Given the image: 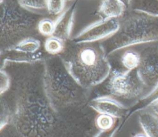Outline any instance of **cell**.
<instances>
[{
  "label": "cell",
  "instance_id": "44dd1931",
  "mask_svg": "<svg viewBox=\"0 0 158 137\" xmlns=\"http://www.w3.org/2000/svg\"><path fill=\"white\" fill-rule=\"evenodd\" d=\"M115 119L110 115L99 114L95 119V125L99 130H107L115 125Z\"/></svg>",
  "mask_w": 158,
  "mask_h": 137
},
{
  "label": "cell",
  "instance_id": "6da1fadb",
  "mask_svg": "<svg viewBox=\"0 0 158 137\" xmlns=\"http://www.w3.org/2000/svg\"><path fill=\"white\" fill-rule=\"evenodd\" d=\"M31 73L22 76L17 82V101L12 122L19 133L37 134L51 128L54 111L44 93L43 73L36 77Z\"/></svg>",
  "mask_w": 158,
  "mask_h": 137
},
{
  "label": "cell",
  "instance_id": "e0dca14e",
  "mask_svg": "<svg viewBox=\"0 0 158 137\" xmlns=\"http://www.w3.org/2000/svg\"><path fill=\"white\" fill-rule=\"evenodd\" d=\"M40 47L41 41L38 39L36 37H29L22 40L6 50H12L24 53H35L39 52Z\"/></svg>",
  "mask_w": 158,
  "mask_h": 137
},
{
  "label": "cell",
  "instance_id": "603a6c76",
  "mask_svg": "<svg viewBox=\"0 0 158 137\" xmlns=\"http://www.w3.org/2000/svg\"><path fill=\"white\" fill-rule=\"evenodd\" d=\"M11 84V79L9 73L3 68H1L0 71V93L2 95L6 92Z\"/></svg>",
  "mask_w": 158,
  "mask_h": 137
},
{
  "label": "cell",
  "instance_id": "7c38bea8",
  "mask_svg": "<svg viewBox=\"0 0 158 137\" xmlns=\"http://www.w3.org/2000/svg\"><path fill=\"white\" fill-rule=\"evenodd\" d=\"M5 55L3 59V63H35L44 60L42 52H38L35 53H24L12 50L4 51Z\"/></svg>",
  "mask_w": 158,
  "mask_h": 137
},
{
  "label": "cell",
  "instance_id": "9a60e30c",
  "mask_svg": "<svg viewBox=\"0 0 158 137\" xmlns=\"http://www.w3.org/2000/svg\"><path fill=\"white\" fill-rule=\"evenodd\" d=\"M139 123L148 137H158V117L155 113L143 111L138 115Z\"/></svg>",
  "mask_w": 158,
  "mask_h": 137
},
{
  "label": "cell",
  "instance_id": "8992f818",
  "mask_svg": "<svg viewBox=\"0 0 158 137\" xmlns=\"http://www.w3.org/2000/svg\"><path fill=\"white\" fill-rule=\"evenodd\" d=\"M105 81L109 95L127 108L135 105L146 94V88L138 75L137 69L130 71L117 68L112 69Z\"/></svg>",
  "mask_w": 158,
  "mask_h": 137
},
{
  "label": "cell",
  "instance_id": "52a82bcc",
  "mask_svg": "<svg viewBox=\"0 0 158 137\" xmlns=\"http://www.w3.org/2000/svg\"><path fill=\"white\" fill-rule=\"evenodd\" d=\"M81 0L76 2L73 27L70 40H74L97 24L107 20L101 14L100 6L101 1Z\"/></svg>",
  "mask_w": 158,
  "mask_h": 137
},
{
  "label": "cell",
  "instance_id": "4316f807",
  "mask_svg": "<svg viewBox=\"0 0 158 137\" xmlns=\"http://www.w3.org/2000/svg\"><path fill=\"white\" fill-rule=\"evenodd\" d=\"M67 2H68V1H76V0H65Z\"/></svg>",
  "mask_w": 158,
  "mask_h": 137
},
{
  "label": "cell",
  "instance_id": "3957f363",
  "mask_svg": "<svg viewBox=\"0 0 158 137\" xmlns=\"http://www.w3.org/2000/svg\"><path fill=\"white\" fill-rule=\"evenodd\" d=\"M43 65L44 93L52 109L58 112L78 103L87 90L73 77L61 57L49 55Z\"/></svg>",
  "mask_w": 158,
  "mask_h": 137
},
{
  "label": "cell",
  "instance_id": "8fae6325",
  "mask_svg": "<svg viewBox=\"0 0 158 137\" xmlns=\"http://www.w3.org/2000/svg\"><path fill=\"white\" fill-rule=\"evenodd\" d=\"M75 4L76 2L66 7L60 15L56 17V28L52 36L61 39L65 42L70 39Z\"/></svg>",
  "mask_w": 158,
  "mask_h": 137
},
{
  "label": "cell",
  "instance_id": "ac0fdd59",
  "mask_svg": "<svg viewBox=\"0 0 158 137\" xmlns=\"http://www.w3.org/2000/svg\"><path fill=\"white\" fill-rule=\"evenodd\" d=\"M66 42L61 39L51 36L47 37L44 42V48L45 51L51 55H60L64 50Z\"/></svg>",
  "mask_w": 158,
  "mask_h": 137
},
{
  "label": "cell",
  "instance_id": "83f0119b",
  "mask_svg": "<svg viewBox=\"0 0 158 137\" xmlns=\"http://www.w3.org/2000/svg\"><path fill=\"white\" fill-rule=\"evenodd\" d=\"M99 1H104V0H99Z\"/></svg>",
  "mask_w": 158,
  "mask_h": 137
},
{
  "label": "cell",
  "instance_id": "4fadbf2b",
  "mask_svg": "<svg viewBox=\"0 0 158 137\" xmlns=\"http://www.w3.org/2000/svg\"><path fill=\"white\" fill-rule=\"evenodd\" d=\"M133 47V46L130 47L119 50L122 52L119 59L122 69L130 71L138 67L141 60L140 51Z\"/></svg>",
  "mask_w": 158,
  "mask_h": 137
},
{
  "label": "cell",
  "instance_id": "2e32d148",
  "mask_svg": "<svg viewBox=\"0 0 158 137\" xmlns=\"http://www.w3.org/2000/svg\"><path fill=\"white\" fill-rule=\"evenodd\" d=\"M128 9L158 17V0H131Z\"/></svg>",
  "mask_w": 158,
  "mask_h": 137
},
{
  "label": "cell",
  "instance_id": "ffe728a7",
  "mask_svg": "<svg viewBox=\"0 0 158 137\" xmlns=\"http://www.w3.org/2000/svg\"><path fill=\"white\" fill-rule=\"evenodd\" d=\"M25 8L46 16H50L48 12L47 0H19Z\"/></svg>",
  "mask_w": 158,
  "mask_h": 137
},
{
  "label": "cell",
  "instance_id": "30bf717a",
  "mask_svg": "<svg viewBox=\"0 0 158 137\" xmlns=\"http://www.w3.org/2000/svg\"><path fill=\"white\" fill-rule=\"evenodd\" d=\"M89 106L99 114L110 115L118 119L125 117L128 108L110 95H104L92 99Z\"/></svg>",
  "mask_w": 158,
  "mask_h": 137
},
{
  "label": "cell",
  "instance_id": "5bb4252c",
  "mask_svg": "<svg viewBox=\"0 0 158 137\" xmlns=\"http://www.w3.org/2000/svg\"><path fill=\"white\" fill-rule=\"evenodd\" d=\"M127 9L120 0H104L100 6L101 12L106 19L120 18Z\"/></svg>",
  "mask_w": 158,
  "mask_h": 137
},
{
  "label": "cell",
  "instance_id": "7a4b0ae2",
  "mask_svg": "<svg viewBox=\"0 0 158 137\" xmlns=\"http://www.w3.org/2000/svg\"><path fill=\"white\" fill-rule=\"evenodd\" d=\"M59 55L73 77L86 90L104 82L112 71L101 42H77L69 40Z\"/></svg>",
  "mask_w": 158,
  "mask_h": 137
},
{
  "label": "cell",
  "instance_id": "d4e9b609",
  "mask_svg": "<svg viewBox=\"0 0 158 137\" xmlns=\"http://www.w3.org/2000/svg\"><path fill=\"white\" fill-rule=\"evenodd\" d=\"M119 126L114 125L111 129L107 130H99L94 137H114Z\"/></svg>",
  "mask_w": 158,
  "mask_h": 137
},
{
  "label": "cell",
  "instance_id": "9c48e42d",
  "mask_svg": "<svg viewBox=\"0 0 158 137\" xmlns=\"http://www.w3.org/2000/svg\"><path fill=\"white\" fill-rule=\"evenodd\" d=\"M119 18L107 19L94 26L74 40L77 42H102L111 36L118 29Z\"/></svg>",
  "mask_w": 158,
  "mask_h": 137
},
{
  "label": "cell",
  "instance_id": "5b68a950",
  "mask_svg": "<svg viewBox=\"0 0 158 137\" xmlns=\"http://www.w3.org/2000/svg\"><path fill=\"white\" fill-rule=\"evenodd\" d=\"M46 15L23 7L19 0H1L0 39L2 51L29 37H36L39 21Z\"/></svg>",
  "mask_w": 158,
  "mask_h": 137
},
{
  "label": "cell",
  "instance_id": "d6986e66",
  "mask_svg": "<svg viewBox=\"0 0 158 137\" xmlns=\"http://www.w3.org/2000/svg\"><path fill=\"white\" fill-rule=\"evenodd\" d=\"M56 28V17L54 18L50 16L43 17L38 22V31L40 36L46 37L52 36Z\"/></svg>",
  "mask_w": 158,
  "mask_h": 137
},
{
  "label": "cell",
  "instance_id": "484cf974",
  "mask_svg": "<svg viewBox=\"0 0 158 137\" xmlns=\"http://www.w3.org/2000/svg\"><path fill=\"white\" fill-rule=\"evenodd\" d=\"M133 137H148V136L146 135H145V134L139 133V134H137V135H135Z\"/></svg>",
  "mask_w": 158,
  "mask_h": 137
},
{
  "label": "cell",
  "instance_id": "277c9868",
  "mask_svg": "<svg viewBox=\"0 0 158 137\" xmlns=\"http://www.w3.org/2000/svg\"><path fill=\"white\" fill-rule=\"evenodd\" d=\"M158 41V17L127 9L117 30L101 42L107 55L127 47Z\"/></svg>",
  "mask_w": 158,
  "mask_h": 137
},
{
  "label": "cell",
  "instance_id": "ba28073f",
  "mask_svg": "<svg viewBox=\"0 0 158 137\" xmlns=\"http://www.w3.org/2000/svg\"><path fill=\"white\" fill-rule=\"evenodd\" d=\"M139 51L141 60L137 71L148 94L158 85V45L148 44Z\"/></svg>",
  "mask_w": 158,
  "mask_h": 137
},
{
  "label": "cell",
  "instance_id": "cb8c5ba5",
  "mask_svg": "<svg viewBox=\"0 0 158 137\" xmlns=\"http://www.w3.org/2000/svg\"><path fill=\"white\" fill-rule=\"evenodd\" d=\"M1 119H0V127L2 129L4 126H6L9 122L10 119L12 118L10 117V112L9 109L6 106L1 104Z\"/></svg>",
  "mask_w": 158,
  "mask_h": 137
},
{
  "label": "cell",
  "instance_id": "7402d4cb",
  "mask_svg": "<svg viewBox=\"0 0 158 137\" xmlns=\"http://www.w3.org/2000/svg\"><path fill=\"white\" fill-rule=\"evenodd\" d=\"M65 0H47L48 12L50 16L60 15L66 8Z\"/></svg>",
  "mask_w": 158,
  "mask_h": 137
}]
</instances>
